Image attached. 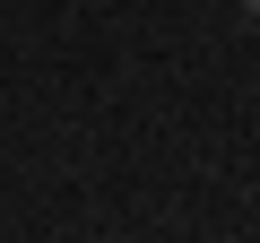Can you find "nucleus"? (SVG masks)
<instances>
[{"mask_svg": "<svg viewBox=\"0 0 260 243\" xmlns=\"http://www.w3.org/2000/svg\"><path fill=\"white\" fill-rule=\"evenodd\" d=\"M243 9H251V18H260V0H243Z\"/></svg>", "mask_w": 260, "mask_h": 243, "instance_id": "obj_1", "label": "nucleus"}]
</instances>
